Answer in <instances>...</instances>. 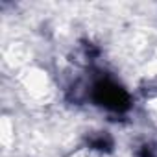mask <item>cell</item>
Listing matches in <instances>:
<instances>
[{"label":"cell","mask_w":157,"mask_h":157,"mask_svg":"<svg viewBox=\"0 0 157 157\" xmlns=\"http://www.w3.org/2000/svg\"><path fill=\"white\" fill-rule=\"evenodd\" d=\"M94 98L102 105H105L109 109H115V111H122V109H126L129 105L126 91L122 87L111 83V82H100V83H96V87H94Z\"/></svg>","instance_id":"obj_1"},{"label":"cell","mask_w":157,"mask_h":157,"mask_svg":"<svg viewBox=\"0 0 157 157\" xmlns=\"http://www.w3.org/2000/svg\"><path fill=\"white\" fill-rule=\"evenodd\" d=\"M139 157H155V151H153V148H151V146L144 144V146L139 150Z\"/></svg>","instance_id":"obj_2"}]
</instances>
